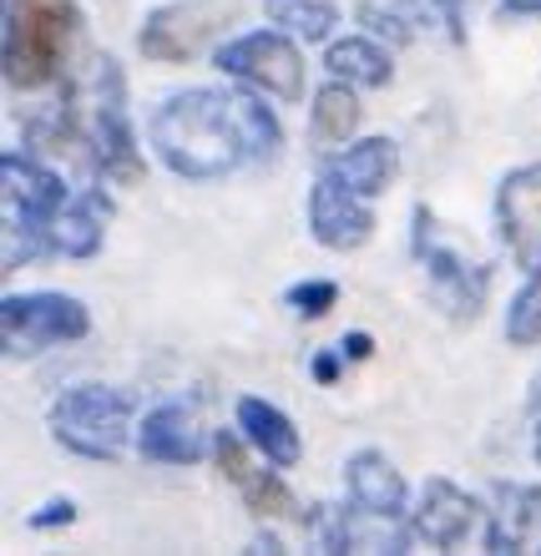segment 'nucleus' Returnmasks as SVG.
Masks as SVG:
<instances>
[{"label":"nucleus","mask_w":541,"mask_h":556,"mask_svg":"<svg viewBox=\"0 0 541 556\" xmlns=\"http://www.w3.org/2000/svg\"><path fill=\"white\" fill-rule=\"evenodd\" d=\"M259 87H183L147 117L152 157L183 182H218L243 167H268L284 147L274 106Z\"/></svg>","instance_id":"1"},{"label":"nucleus","mask_w":541,"mask_h":556,"mask_svg":"<svg viewBox=\"0 0 541 556\" xmlns=\"http://www.w3.org/2000/svg\"><path fill=\"white\" fill-rule=\"evenodd\" d=\"M81 0H0V72L11 91L61 87L81 41Z\"/></svg>","instance_id":"2"},{"label":"nucleus","mask_w":541,"mask_h":556,"mask_svg":"<svg viewBox=\"0 0 541 556\" xmlns=\"http://www.w3.org/2000/svg\"><path fill=\"white\" fill-rule=\"evenodd\" d=\"M66 87L76 91V106H81V117H87L102 182H112V188H142L147 147L137 142L133 91H127V72L117 66V56H112V51H91L81 81H66Z\"/></svg>","instance_id":"3"},{"label":"nucleus","mask_w":541,"mask_h":556,"mask_svg":"<svg viewBox=\"0 0 541 556\" xmlns=\"http://www.w3.org/2000/svg\"><path fill=\"white\" fill-rule=\"evenodd\" d=\"M410 258L425 274V289L436 308L451 324H476L481 308L491 304V278L496 268L466 249V238L451 233V223L440 218L430 203L410 207Z\"/></svg>","instance_id":"4"},{"label":"nucleus","mask_w":541,"mask_h":556,"mask_svg":"<svg viewBox=\"0 0 541 556\" xmlns=\"http://www.w3.org/2000/svg\"><path fill=\"white\" fill-rule=\"evenodd\" d=\"M0 188H5V253H0L5 274L36 264V258H56L51 228L72 198L61 167H51L26 147H5L0 152Z\"/></svg>","instance_id":"5"},{"label":"nucleus","mask_w":541,"mask_h":556,"mask_svg":"<svg viewBox=\"0 0 541 556\" xmlns=\"http://www.w3.org/2000/svg\"><path fill=\"white\" fill-rule=\"evenodd\" d=\"M137 395L106 380H81L51 400V440L76 460L91 466H117L127 445H137Z\"/></svg>","instance_id":"6"},{"label":"nucleus","mask_w":541,"mask_h":556,"mask_svg":"<svg viewBox=\"0 0 541 556\" xmlns=\"http://www.w3.org/2000/svg\"><path fill=\"white\" fill-rule=\"evenodd\" d=\"M91 334V308L66 289H26L0 299V350L5 359H36Z\"/></svg>","instance_id":"7"},{"label":"nucleus","mask_w":541,"mask_h":556,"mask_svg":"<svg viewBox=\"0 0 541 556\" xmlns=\"http://www.w3.org/2000/svg\"><path fill=\"white\" fill-rule=\"evenodd\" d=\"M213 72L243 87H259L278 102H299L304 97V56H299V36L278 26L264 30H238L228 41L213 46Z\"/></svg>","instance_id":"8"},{"label":"nucleus","mask_w":541,"mask_h":556,"mask_svg":"<svg viewBox=\"0 0 541 556\" xmlns=\"http://www.w3.org/2000/svg\"><path fill=\"white\" fill-rule=\"evenodd\" d=\"M234 15V5L223 0H167L152 5L137 26V56L158 61V66H188L198 56H213L223 21Z\"/></svg>","instance_id":"9"},{"label":"nucleus","mask_w":541,"mask_h":556,"mask_svg":"<svg viewBox=\"0 0 541 556\" xmlns=\"http://www.w3.org/2000/svg\"><path fill=\"white\" fill-rule=\"evenodd\" d=\"M410 531L420 546L461 552L470 542H486V506L466 485L445 481V476H425L415 501H410Z\"/></svg>","instance_id":"10"},{"label":"nucleus","mask_w":541,"mask_h":556,"mask_svg":"<svg viewBox=\"0 0 541 556\" xmlns=\"http://www.w3.org/2000/svg\"><path fill=\"white\" fill-rule=\"evenodd\" d=\"M375 207L365 192H354L344 177L324 162L309 182V238L324 253H360L375 238Z\"/></svg>","instance_id":"11"},{"label":"nucleus","mask_w":541,"mask_h":556,"mask_svg":"<svg viewBox=\"0 0 541 556\" xmlns=\"http://www.w3.org/2000/svg\"><path fill=\"white\" fill-rule=\"evenodd\" d=\"M491 218L516 258V268L541 264V162H521L512 173H501L496 198H491Z\"/></svg>","instance_id":"12"},{"label":"nucleus","mask_w":541,"mask_h":556,"mask_svg":"<svg viewBox=\"0 0 541 556\" xmlns=\"http://www.w3.org/2000/svg\"><path fill=\"white\" fill-rule=\"evenodd\" d=\"M142 460L152 466H203L213 455V430H203V420L183 405V400H158L152 410H142L137 420V445H133Z\"/></svg>","instance_id":"13"},{"label":"nucleus","mask_w":541,"mask_h":556,"mask_svg":"<svg viewBox=\"0 0 541 556\" xmlns=\"http://www.w3.org/2000/svg\"><path fill=\"white\" fill-rule=\"evenodd\" d=\"M486 552H541V485L537 481H491L486 491Z\"/></svg>","instance_id":"14"},{"label":"nucleus","mask_w":541,"mask_h":556,"mask_svg":"<svg viewBox=\"0 0 541 556\" xmlns=\"http://www.w3.org/2000/svg\"><path fill=\"white\" fill-rule=\"evenodd\" d=\"M112 223H117V198H112V188H106L102 177H97V182H81V188L66 198V207L56 213L51 249H56V258L87 264V258H97V253L106 249Z\"/></svg>","instance_id":"15"},{"label":"nucleus","mask_w":541,"mask_h":556,"mask_svg":"<svg viewBox=\"0 0 541 556\" xmlns=\"http://www.w3.org/2000/svg\"><path fill=\"white\" fill-rule=\"evenodd\" d=\"M344 496L369 516H390V521H410V481L380 445H360L344 460Z\"/></svg>","instance_id":"16"},{"label":"nucleus","mask_w":541,"mask_h":556,"mask_svg":"<svg viewBox=\"0 0 541 556\" xmlns=\"http://www.w3.org/2000/svg\"><path fill=\"white\" fill-rule=\"evenodd\" d=\"M234 425L243 430V435H249V445L264 455L268 466L293 470L299 460H304V435H299V425L278 410L274 400H264V395H238L234 400Z\"/></svg>","instance_id":"17"},{"label":"nucleus","mask_w":541,"mask_h":556,"mask_svg":"<svg viewBox=\"0 0 541 556\" xmlns=\"http://www.w3.org/2000/svg\"><path fill=\"white\" fill-rule=\"evenodd\" d=\"M324 72L339 76V81H350L360 91H385L395 81V46H385L380 36H335V41H324Z\"/></svg>","instance_id":"18"},{"label":"nucleus","mask_w":541,"mask_h":556,"mask_svg":"<svg viewBox=\"0 0 541 556\" xmlns=\"http://www.w3.org/2000/svg\"><path fill=\"white\" fill-rule=\"evenodd\" d=\"M324 162L335 167L354 192H365L369 203L385 198V192L395 188L400 177V142L395 137H354L350 147H339V152H324Z\"/></svg>","instance_id":"19"},{"label":"nucleus","mask_w":541,"mask_h":556,"mask_svg":"<svg viewBox=\"0 0 541 556\" xmlns=\"http://www.w3.org/2000/svg\"><path fill=\"white\" fill-rule=\"evenodd\" d=\"M360 117H365L360 87L339 81V76H324V87L309 97V147H314V152L350 147L354 132H360Z\"/></svg>","instance_id":"20"},{"label":"nucleus","mask_w":541,"mask_h":556,"mask_svg":"<svg viewBox=\"0 0 541 556\" xmlns=\"http://www.w3.org/2000/svg\"><path fill=\"white\" fill-rule=\"evenodd\" d=\"M264 15H268V26L289 30V36H299L309 46H324V41H335L339 0H264Z\"/></svg>","instance_id":"21"},{"label":"nucleus","mask_w":541,"mask_h":556,"mask_svg":"<svg viewBox=\"0 0 541 556\" xmlns=\"http://www.w3.org/2000/svg\"><path fill=\"white\" fill-rule=\"evenodd\" d=\"M238 496L253 511V521H304V506L289 491V481L278 476V466H253L243 481H238Z\"/></svg>","instance_id":"22"},{"label":"nucleus","mask_w":541,"mask_h":556,"mask_svg":"<svg viewBox=\"0 0 541 556\" xmlns=\"http://www.w3.org/2000/svg\"><path fill=\"white\" fill-rule=\"evenodd\" d=\"M360 26L369 36H380L385 46H395V51L420 41V21H415L405 0H360Z\"/></svg>","instance_id":"23"},{"label":"nucleus","mask_w":541,"mask_h":556,"mask_svg":"<svg viewBox=\"0 0 541 556\" xmlns=\"http://www.w3.org/2000/svg\"><path fill=\"white\" fill-rule=\"evenodd\" d=\"M506 339H512L516 350H537L541 344V264L527 268L521 289L506 304Z\"/></svg>","instance_id":"24"},{"label":"nucleus","mask_w":541,"mask_h":556,"mask_svg":"<svg viewBox=\"0 0 541 556\" xmlns=\"http://www.w3.org/2000/svg\"><path fill=\"white\" fill-rule=\"evenodd\" d=\"M405 5L415 11L420 30L436 26L451 46H466V5H470V0H405Z\"/></svg>","instance_id":"25"},{"label":"nucleus","mask_w":541,"mask_h":556,"mask_svg":"<svg viewBox=\"0 0 541 556\" xmlns=\"http://www.w3.org/2000/svg\"><path fill=\"white\" fill-rule=\"evenodd\" d=\"M284 304H289L299 319H324V314L339 304V283L335 278H299V283L284 289Z\"/></svg>","instance_id":"26"},{"label":"nucleus","mask_w":541,"mask_h":556,"mask_svg":"<svg viewBox=\"0 0 541 556\" xmlns=\"http://www.w3.org/2000/svg\"><path fill=\"white\" fill-rule=\"evenodd\" d=\"M76 501L72 496H51V501H41L36 511L26 516V527L30 531H66V527H76Z\"/></svg>","instance_id":"27"},{"label":"nucleus","mask_w":541,"mask_h":556,"mask_svg":"<svg viewBox=\"0 0 541 556\" xmlns=\"http://www.w3.org/2000/svg\"><path fill=\"white\" fill-rule=\"evenodd\" d=\"M344 350L339 344H324V350H314V359H309V375H314V384H324V390H335L339 380H344Z\"/></svg>","instance_id":"28"},{"label":"nucleus","mask_w":541,"mask_h":556,"mask_svg":"<svg viewBox=\"0 0 541 556\" xmlns=\"http://www.w3.org/2000/svg\"><path fill=\"white\" fill-rule=\"evenodd\" d=\"M339 350H344V359H350V365H365V359H375V334L350 329V334H339Z\"/></svg>","instance_id":"29"},{"label":"nucleus","mask_w":541,"mask_h":556,"mask_svg":"<svg viewBox=\"0 0 541 556\" xmlns=\"http://www.w3.org/2000/svg\"><path fill=\"white\" fill-rule=\"evenodd\" d=\"M541 15V0H496V21L512 26V21H537Z\"/></svg>","instance_id":"30"},{"label":"nucleus","mask_w":541,"mask_h":556,"mask_svg":"<svg viewBox=\"0 0 541 556\" xmlns=\"http://www.w3.org/2000/svg\"><path fill=\"white\" fill-rule=\"evenodd\" d=\"M527 415H531V455H537V466H541V375H537V380H531Z\"/></svg>","instance_id":"31"},{"label":"nucleus","mask_w":541,"mask_h":556,"mask_svg":"<svg viewBox=\"0 0 541 556\" xmlns=\"http://www.w3.org/2000/svg\"><path fill=\"white\" fill-rule=\"evenodd\" d=\"M249 552H284V536H278V531H268V527H259L249 536Z\"/></svg>","instance_id":"32"}]
</instances>
